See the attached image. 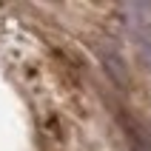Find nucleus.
<instances>
[{
  "label": "nucleus",
  "mask_w": 151,
  "mask_h": 151,
  "mask_svg": "<svg viewBox=\"0 0 151 151\" xmlns=\"http://www.w3.org/2000/svg\"><path fill=\"white\" fill-rule=\"evenodd\" d=\"M128 34H131V43H134L143 66L151 71V17L145 14V9L140 6L128 9Z\"/></svg>",
  "instance_id": "f257e3e1"
}]
</instances>
